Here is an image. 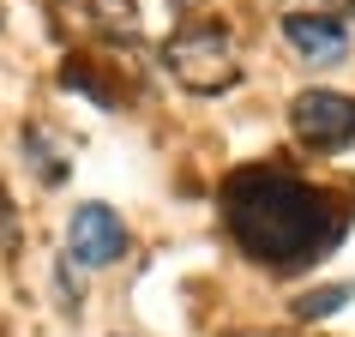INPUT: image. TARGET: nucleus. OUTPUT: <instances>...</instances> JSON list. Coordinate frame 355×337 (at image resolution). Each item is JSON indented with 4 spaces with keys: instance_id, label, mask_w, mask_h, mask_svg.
I'll return each mask as SVG.
<instances>
[{
    "instance_id": "4",
    "label": "nucleus",
    "mask_w": 355,
    "mask_h": 337,
    "mask_svg": "<svg viewBox=\"0 0 355 337\" xmlns=\"http://www.w3.org/2000/svg\"><path fill=\"white\" fill-rule=\"evenodd\" d=\"M67 259L85 265V271H109V265L127 259V223H121V211H109L103 199H85L67 217Z\"/></svg>"
},
{
    "instance_id": "2",
    "label": "nucleus",
    "mask_w": 355,
    "mask_h": 337,
    "mask_svg": "<svg viewBox=\"0 0 355 337\" xmlns=\"http://www.w3.org/2000/svg\"><path fill=\"white\" fill-rule=\"evenodd\" d=\"M163 67L175 73V85H187L199 96H217L229 91L241 67H235V42H229L223 24H187V31H175L163 49Z\"/></svg>"
},
{
    "instance_id": "5",
    "label": "nucleus",
    "mask_w": 355,
    "mask_h": 337,
    "mask_svg": "<svg viewBox=\"0 0 355 337\" xmlns=\"http://www.w3.org/2000/svg\"><path fill=\"white\" fill-rule=\"evenodd\" d=\"M283 42H289L301 60H313V67H337V60L349 55L343 24L325 19V12H283Z\"/></svg>"
},
{
    "instance_id": "7",
    "label": "nucleus",
    "mask_w": 355,
    "mask_h": 337,
    "mask_svg": "<svg viewBox=\"0 0 355 337\" xmlns=\"http://www.w3.org/2000/svg\"><path fill=\"white\" fill-rule=\"evenodd\" d=\"M24 157H31V168H37L42 187H60V181H67V150L49 145L42 127H24Z\"/></svg>"
},
{
    "instance_id": "6",
    "label": "nucleus",
    "mask_w": 355,
    "mask_h": 337,
    "mask_svg": "<svg viewBox=\"0 0 355 337\" xmlns=\"http://www.w3.org/2000/svg\"><path fill=\"white\" fill-rule=\"evenodd\" d=\"M73 6L85 12L91 31H103V37H114V42H132V37H139V12H132V0H73Z\"/></svg>"
},
{
    "instance_id": "3",
    "label": "nucleus",
    "mask_w": 355,
    "mask_h": 337,
    "mask_svg": "<svg viewBox=\"0 0 355 337\" xmlns=\"http://www.w3.org/2000/svg\"><path fill=\"white\" fill-rule=\"evenodd\" d=\"M289 127L307 150L319 157H337V150L355 145V96L343 91H301L289 103Z\"/></svg>"
},
{
    "instance_id": "10",
    "label": "nucleus",
    "mask_w": 355,
    "mask_h": 337,
    "mask_svg": "<svg viewBox=\"0 0 355 337\" xmlns=\"http://www.w3.org/2000/svg\"><path fill=\"white\" fill-rule=\"evenodd\" d=\"M319 6H325V19H337V24L355 19V0H319Z\"/></svg>"
},
{
    "instance_id": "9",
    "label": "nucleus",
    "mask_w": 355,
    "mask_h": 337,
    "mask_svg": "<svg viewBox=\"0 0 355 337\" xmlns=\"http://www.w3.org/2000/svg\"><path fill=\"white\" fill-rule=\"evenodd\" d=\"M55 295H60V313H78V277H73V259H60L55 265Z\"/></svg>"
},
{
    "instance_id": "1",
    "label": "nucleus",
    "mask_w": 355,
    "mask_h": 337,
    "mask_svg": "<svg viewBox=\"0 0 355 337\" xmlns=\"http://www.w3.org/2000/svg\"><path fill=\"white\" fill-rule=\"evenodd\" d=\"M223 223L253 265L289 277V271H307L343 241L349 211H337L331 193L295 181L289 168L253 163L223 181Z\"/></svg>"
},
{
    "instance_id": "8",
    "label": "nucleus",
    "mask_w": 355,
    "mask_h": 337,
    "mask_svg": "<svg viewBox=\"0 0 355 337\" xmlns=\"http://www.w3.org/2000/svg\"><path fill=\"white\" fill-rule=\"evenodd\" d=\"M343 301H355V283H325V289H307L295 301V319H331Z\"/></svg>"
}]
</instances>
